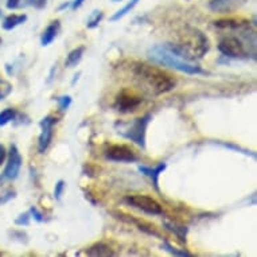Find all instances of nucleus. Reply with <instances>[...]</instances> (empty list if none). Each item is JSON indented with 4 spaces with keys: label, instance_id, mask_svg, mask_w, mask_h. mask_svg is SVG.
Wrapping results in <instances>:
<instances>
[{
    "label": "nucleus",
    "instance_id": "nucleus-10",
    "mask_svg": "<svg viewBox=\"0 0 257 257\" xmlns=\"http://www.w3.org/2000/svg\"><path fill=\"white\" fill-rule=\"evenodd\" d=\"M166 167H167L166 163H160V165H158L156 167H154V169L147 167V166H140L139 171L143 174V175L150 178V179L152 181V185H154L156 191H159V175L165 171Z\"/></svg>",
    "mask_w": 257,
    "mask_h": 257
},
{
    "label": "nucleus",
    "instance_id": "nucleus-18",
    "mask_svg": "<svg viewBox=\"0 0 257 257\" xmlns=\"http://www.w3.org/2000/svg\"><path fill=\"white\" fill-rule=\"evenodd\" d=\"M139 2H140V0H131V2H130V3L125 6V7H124V9L118 10L117 13L114 14L113 17L110 18V22H116V21H118V19H121L122 17H125L126 14L131 13V10L134 9V7H135V6L138 5Z\"/></svg>",
    "mask_w": 257,
    "mask_h": 257
},
{
    "label": "nucleus",
    "instance_id": "nucleus-29",
    "mask_svg": "<svg viewBox=\"0 0 257 257\" xmlns=\"http://www.w3.org/2000/svg\"><path fill=\"white\" fill-rule=\"evenodd\" d=\"M6 158H7V151H6V147L3 144H0V166L5 163Z\"/></svg>",
    "mask_w": 257,
    "mask_h": 257
},
{
    "label": "nucleus",
    "instance_id": "nucleus-3",
    "mask_svg": "<svg viewBox=\"0 0 257 257\" xmlns=\"http://www.w3.org/2000/svg\"><path fill=\"white\" fill-rule=\"evenodd\" d=\"M150 120H151L150 114L144 116V117L136 118L135 121L130 124L126 130H124V132H118V134H121V136H124L125 139H130L142 148H146V131H147Z\"/></svg>",
    "mask_w": 257,
    "mask_h": 257
},
{
    "label": "nucleus",
    "instance_id": "nucleus-20",
    "mask_svg": "<svg viewBox=\"0 0 257 257\" xmlns=\"http://www.w3.org/2000/svg\"><path fill=\"white\" fill-rule=\"evenodd\" d=\"M102 17H104V14L101 13V11H93L92 15L89 17L88 19V23H86V26H88V29H94V27H97L98 23L101 22Z\"/></svg>",
    "mask_w": 257,
    "mask_h": 257
},
{
    "label": "nucleus",
    "instance_id": "nucleus-22",
    "mask_svg": "<svg viewBox=\"0 0 257 257\" xmlns=\"http://www.w3.org/2000/svg\"><path fill=\"white\" fill-rule=\"evenodd\" d=\"M163 246H165V249L167 250V252H170L171 254H174V256H186V257L191 256V253L186 252V250H179V249L174 248V246H171V245H170L167 241H165Z\"/></svg>",
    "mask_w": 257,
    "mask_h": 257
},
{
    "label": "nucleus",
    "instance_id": "nucleus-4",
    "mask_svg": "<svg viewBox=\"0 0 257 257\" xmlns=\"http://www.w3.org/2000/svg\"><path fill=\"white\" fill-rule=\"evenodd\" d=\"M143 97L139 93H136L132 89H122L121 92L118 93L114 100V108L118 112L122 113H128V112H134L142 105Z\"/></svg>",
    "mask_w": 257,
    "mask_h": 257
},
{
    "label": "nucleus",
    "instance_id": "nucleus-14",
    "mask_svg": "<svg viewBox=\"0 0 257 257\" xmlns=\"http://www.w3.org/2000/svg\"><path fill=\"white\" fill-rule=\"evenodd\" d=\"M84 53H85V46H80L72 50L69 53L68 58L65 61V66L66 68H76L77 65L81 62V59L84 57Z\"/></svg>",
    "mask_w": 257,
    "mask_h": 257
},
{
    "label": "nucleus",
    "instance_id": "nucleus-16",
    "mask_svg": "<svg viewBox=\"0 0 257 257\" xmlns=\"http://www.w3.org/2000/svg\"><path fill=\"white\" fill-rule=\"evenodd\" d=\"M86 254H89V256H112L113 252L110 250V248L108 245L100 242V244H96L93 245V246H90V248L86 250Z\"/></svg>",
    "mask_w": 257,
    "mask_h": 257
},
{
    "label": "nucleus",
    "instance_id": "nucleus-13",
    "mask_svg": "<svg viewBox=\"0 0 257 257\" xmlns=\"http://www.w3.org/2000/svg\"><path fill=\"white\" fill-rule=\"evenodd\" d=\"M214 26L218 27V29L237 30L242 29V27H248L249 23L244 19H221V21L214 22Z\"/></svg>",
    "mask_w": 257,
    "mask_h": 257
},
{
    "label": "nucleus",
    "instance_id": "nucleus-11",
    "mask_svg": "<svg viewBox=\"0 0 257 257\" xmlns=\"http://www.w3.org/2000/svg\"><path fill=\"white\" fill-rule=\"evenodd\" d=\"M59 29H61V25H59V21L51 22L50 25L47 26L46 30L43 31L42 35H41V45L42 46H49L59 33Z\"/></svg>",
    "mask_w": 257,
    "mask_h": 257
},
{
    "label": "nucleus",
    "instance_id": "nucleus-23",
    "mask_svg": "<svg viewBox=\"0 0 257 257\" xmlns=\"http://www.w3.org/2000/svg\"><path fill=\"white\" fill-rule=\"evenodd\" d=\"M72 104V97L70 96H62L58 98V105L61 110H66Z\"/></svg>",
    "mask_w": 257,
    "mask_h": 257
},
{
    "label": "nucleus",
    "instance_id": "nucleus-26",
    "mask_svg": "<svg viewBox=\"0 0 257 257\" xmlns=\"http://www.w3.org/2000/svg\"><path fill=\"white\" fill-rule=\"evenodd\" d=\"M29 213H25V214H22L19 218L15 219V223L18 225H29L30 222V217H29Z\"/></svg>",
    "mask_w": 257,
    "mask_h": 257
},
{
    "label": "nucleus",
    "instance_id": "nucleus-21",
    "mask_svg": "<svg viewBox=\"0 0 257 257\" xmlns=\"http://www.w3.org/2000/svg\"><path fill=\"white\" fill-rule=\"evenodd\" d=\"M11 92H13V85L10 84L9 81L0 80V101L10 96Z\"/></svg>",
    "mask_w": 257,
    "mask_h": 257
},
{
    "label": "nucleus",
    "instance_id": "nucleus-15",
    "mask_svg": "<svg viewBox=\"0 0 257 257\" xmlns=\"http://www.w3.org/2000/svg\"><path fill=\"white\" fill-rule=\"evenodd\" d=\"M26 21H27V15H25V14H21V15L13 14V15H9L3 21V29L7 30V31H11V30H14L22 23H25Z\"/></svg>",
    "mask_w": 257,
    "mask_h": 257
},
{
    "label": "nucleus",
    "instance_id": "nucleus-17",
    "mask_svg": "<svg viewBox=\"0 0 257 257\" xmlns=\"http://www.w3.org/2000/svg\"><path fill=\"white\" fill-rule=\"evenodd\" d=\"M166 228L171 230L173 233L177 234V237L181 241H186V233H187V228L186 226H182V225H177V223H170L166 222Z\"/></svg>",
    "mask_w": 257,
    "mask_h": 257
},
{
    "label": "nucleus",
    "instance_id": "nucleus-2",
    "mask_svg": "<svg viewBox=\"0 0 257 257\" xmlns=\"http://www.w3.org/2000/svg\"><path fill=\"white\" fill-rule=\"evenodd\" d=\"M148 58L151 59L152 62L158 63V65L175 69L178 72L185 73V74H189V76H195V74H203L205 73L197 63H194L193 61H187L179 54H177L167 45L154 46L152 49H150Z\"/></svg>",
    "mask_w": 257,
    "mask_h": 257
},
{
    "label": "nucleus",
    "instance_id": "nucleus-8",
    "mask_svg": "<svg viewBox=\"0 0 257 257\" xmlns=\"http://www.w3.org/2000/svg\"><path fill=\"white\" fill-rule=\"evenodd\" d=\"M218 50L229 58H244L246 57L244 43L237 37H225L219 41Z\"/></svg>",
    "mask_w": 257,
    "mask_h": 257
},
{
    "label": "nucleus",
    "instance_id": "nucleus-25",
    "mask_svg": "<svg viewBox=\"0 0 257 257\" xmlns=\"http://www.w3.org/2000/svg\"><path fill=\"white\" fill-rule=\"evenodd\" d=\"M26 2L29 6H33L34 9L38 10L45 9V6H46V0H26Z\"/></svg>",
    "mask_w": 257,
    "mask_h": 257
},
{
    "label": "nucleus",
    "instance_id": "nucleus-31",
    "mask_svg": "<svg viewBox=\"0 0 257 257\" xmlns=\"http://www.w3.org/2000/svg\"><path fill=\"white\" fill-rule=\"evenodd\" d=\"M68 6H69V3H65V5H62V6H61V7H59V10L66 9V7H68Z\"/></svg>",
    "mask_w": 257,
    "mask_h": 257
},
{
    "label": "nucleus",
    "instance_id": "nucleus-27",
    "mask_svg": "<svg viewBox=\"0 0 257 257\" xmlns=\"http://www.w3.org/2000/svg\"><path fill=\"white\" fill-rule=\"evenodd\" d=\"M7 9L9 10H17L21 6V0H7Z\"/></svg>",
    "mask_w": 257,
    "mask_h": 257
},
{
    "label": "nucleus",
    "instance_id": "nucleus-24",
    "mask_svg": "<svg viewBox=\"0 0 257 257\" xmlns=\"http://www.w3.org/2000/svg\"><path fill=\"white\" fill-rule=\"evenodd\" d=\"M65 182L63 181H58L57 182V185H55V189H54V197L55 199H59L61 198V195H62L63 190H65Z\"/></svg>",
    "mask_w": 257,
    "mask_h": 257
},
{
    "label": "nucleus",
    "instance_id": "nucleus-12",
    "mask_svg": "<svg viewBox=\"0 0 257 257\" xmlns=\"http://www.w3.org/2000/svg\"><path fill=\"white\" fill-rule=\"evenodd\" d=\"M234 7H236V0H210L209 2V9L213 13H232Z\"/></svg>",
    "mask_w": 257,
    "mask_h": 257
},
{
    "label": "nucleus",
    "instance_id": "nucleus-28",
    "mask_svg": "<svg viewBox=\"0 0 257 257\" xmlns=\"http://www.w3.org/2000/svg\"><path fill=\"white\" fill-rule=\"evenodd\" d=\"M30 213L34 215V218L37 219L38 222H42V221H43L42 214H41V213H39V211L37 210V207H31V209H30Z\"/></svg>",
    "mask_w": 257,
    "mask_h": 257
},
{
    "label": "nucleus",
    "instance_id": "nucleus-32",
    "mask_svg": "<svg viewBox=\"0 0 257 257\" xmlns=\"http://www.w3.org/2000/svg\"><path fill=\"white\" fill-rule=\"evenodd\" d=\"M113 2H121V0H113Z\"/></svg>",
    "mask_w": 257,
    "mask_h": 257
},
{
    "label": "nucleus",
    "instance_id": "nucleus-30",
    "mask_svg": "<svg viewBox=\"0 0 257 257\" xmlns=\"http://www.w3.org/2000/svg\"><path fill=\"white\" fill-rule=\"evenodd\" d=\"M82 3H84V0H74V2L72 3V9L77 10L78 7H81V6H82Z\"/></svg>",
    "mask_w": 257,
    "mask_h": 257
},
{
    "label": "nucleus",
    "instance_id": "nucleus-7",
    "mask_svg": "<svg viewBox=\"0 0 257 257\" xmlns=\"http://www.w3.org/2000/svg\"><path fill=\"white\" fill-rule=\"evenodd\" d=\"M58 121V118L55 117L54 114H49L46 117H43L39 122V125L42 128V132L38 138V152L39 154H45L47 148L50 147L53 135H54V125Z\"/></svg>",
    "mask_w": 257,
    "mask_h": 257
},
{
    "label": "nucleus",
    "instance_id": "nucleus-6",
    "mask_svg": "<svg viewBox=\"0 0 257 257\" xmlns=\"http://www.w3.org/2000/svg\"><path fill=\"white\" fill-rule=\"evenodd\" d=\"M22 163H23V159H22V155L18 147L15 144H11L9 152V160H7V165H6V169L0 177V185L5 183L7 181H14L17 179L18 175H19V171H21Z\"/></svg>",
    "mask_w": 257,
    "mask_h": 257
},
{
    "label": "nucleus",
    "instance_id": "nucleus-33",
    "mask_svg": "<svg viewBox=\"0 0 257 257\" xmlns=\"http://www.w3.org/2000/svg\"><path fill=\"white\" fill-rule=\"evenodd\" d=\"M0 45H2V38H0Z\"/></svg>",
    "mask_w": 257,
    "mask_h": 257
},
{
    "label": "nucleus",
    "instance_id": "nucleus-1",
    "mask_svg": "<svg viewBox=\"0 0 257 257\" xmlns=\"http://www.w3.org/2000/svg\"><path fill=\"white\" fill-rule=\"evenodd\" d=\"M136 78L146 86L152 94H162V93L171 92L177 86V80L170 73L163 69L151 65H138L135 68Z\"/></svg>",
    "mask_w": 257,
    "mask_h": 257
},
{
    "label": "nucleus",
    "instance_id": "nucleus-5",
    "mask_svg": "<svg viewBox=\"0 0 257 257\" xmlns=\"http://www.w3.org/2000/svg\"><path fill=\"white\" fill-rule=\"evenodd\" d=\"M124 201L130 206L144 211V213H147L150 215H160L163 213V209L160 206V203L154 198H151V197H148V195H128Z\"/></svg>",
    "mask_w": 257,
    "mask_h": 257
},
{
    "label": "nucleus",
    "instance_id": "nucleus-19",
    "mask_svg": "<svg viewBox=\"0 0 257 257\" xmlns=\"http://www.w3.org/2000/svg\"><path fill=\"white\" fill-rule=\"evenodd\" d=\"M17 116V112L13 108H7V109L0 112V126L7 125L9 122H11Z\"/></svg>",
    "mask_w": 257,
    "mask_h": 257
},
{
    "label": "nucleus",
    "instance_id": "nucleus-9",
    "mask_svg": "<svg viewBox=\"0 0 257 257\" xmlns=\"http://www.w3.org/2000/svg\"><path fill=\"white\" fill-rule=\"evenodd\" d=\"M105 158L112 160V162H125V163H132L139 160V156L131 147L126 144H112L105 150Z\"/></svg>",
    "mask_w": 257,
    "mask_h": 257
}]
</instances>
